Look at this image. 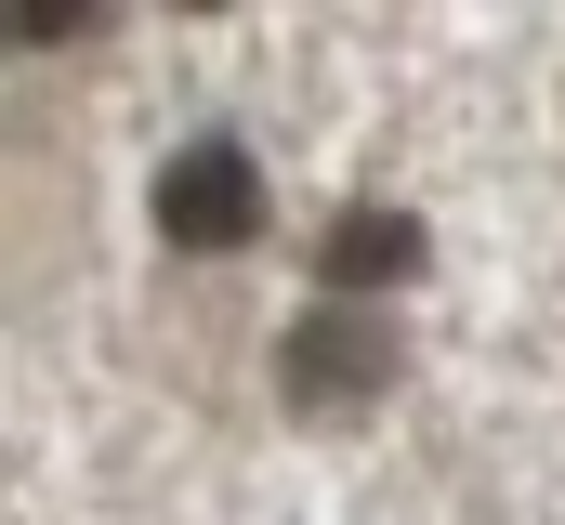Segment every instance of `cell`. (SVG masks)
<instances>
[{"label":"cell","instance_id":"obj_1","mask_svg":"<svg viewBox=\"0 0 565 525\" xmlns=\"http://www.w3.org/2000/svg\"><path fill=\"white\" fill-rule=\"evenodd\" d=\"M395 382H408L395 315H369V302H316V315H289V342H277V407H289V420H369Z\"/></svg>","mask_w":565,"mask_h":525},{"label":"cell","instance_id":"obj_2","mask_svg":"<svg viewBox=\"0 0 565 525\" xmlns=\"http://www.w3.org/2000/svg\"><path fill=\"white\" fill-rule=\"evenodd\" d=\"M145 211H158V237L184 262H224L264 237V158L237 144V131H198V144H171L158 158V184H145Z\"/></svg>","mask_w":565,"mask_h":525},{"label":"cell","instance_id":"obj_3","mask_svg":"<svg viewBox=\"0 0 565 525\" xmlns=\"http://www.w3.org/2000/svg\"><path fill=\"white\" fill-rule=\"evenodd\" d=\"M422 262H434V224H422V211L355 197V211H329V237H316V289H329V302H382V289H408Z\"/></svg>","mask_w":565,"mask_h":525},{"label":"cell","instance_id":"obj_4","mask_svg":"<svg viewBox=\"0 0 565 525\" xmlns=\"http://www.w3.org/2000/svg\"><path fill=\"white\" fill-rule=\"evenodd\" d=\"M93 26H106L93 0H13V40H40V53H53V40H93Z\"/></svg>","mask_w":565,"mask_h":525}]
</instances>
